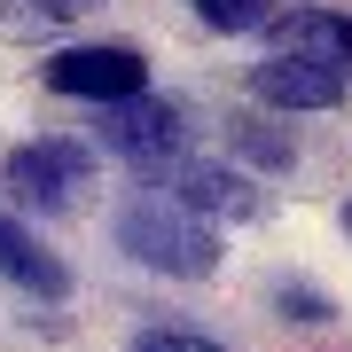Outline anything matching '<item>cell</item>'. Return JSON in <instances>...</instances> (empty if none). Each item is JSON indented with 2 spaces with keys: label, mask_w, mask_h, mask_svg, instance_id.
Returning a JSON list of instances; mask_svg holds the SVG:
<instances>
[{
  "label": "cell",
  "mask_w": 352,
  "mask_h": 352,
  "mask_svg": "<svg viewBox=\"0 0 352 352\" xmlns=\"http://www.w3.org/2000/svg\"><path fill=\"white\" fill-rule=\"evenodd\" d=\"M352 78L329 71V63H305V55H266V63L251 71V94L266 102V110H337Z\"/></svg>",
  "instance_id": "obj_5"
},
{
  "label": "cell",
  "mask_w": 352,
  "mask_h": 352,
  "mask_svg": "<svg viewBox=\"0 0 352 352\" xmlns=\"http://www.w3.org/2000/svg\"><path fill=\"white\" fill-rule=\"evenodd\" d=\"M94 133H102V149H110L118 164H133L141 180L180 173V164H188V110H180V102H164V94L110 102V110L94 118Z\"/></svg>",
  "instance_id": "obj_3"
},
{
  "label": "cell",
  "mask_w": 352,
  "mask_h": 352,
  "mask_svg": "<svg viewBox=\"0 0 352 352\" xmlns=\"http://www.w3.org/2000/svg\"><path fill=\"white\" fill-rule=\"evenodd\" d=\"M0 282H16V289H24V298H39V305L71 298V266L55 258L32 227H16V212H0Z\"/></svg>",
  "instance_id": "obj_6"
},
{
  "label": "cell",
  "mask_w": 352,
  "mask_h": 352,
  "mask_svg": "<svg viewBox=\"0 0 352 352\" xmlns=\"http://www.w3.org/2000/svg\"><path fill=\"white\" fill-rule=\"evenodd\" d=\"M188 8H196L212 32H266V24H274L266 0H188Z\"/></svg>",
  "instance_id": "obj_9"
},
{
  "label": "cell",
  "mask_w": 352,
  "mask_h": 352,
  "mask_svg": "<svg viewBox=\"0 0 352 352\" xmlns=\"http://www.w3.org/2000/svg\"><path fill=\"white\" fill-rule=\"evenodd\" d=\"M0 188L16 196V212H78L94 188V149L71 133H47V141H24L0 164Z\"/></svg>",
  "instance_id": "obj_2"
},
{
  "label": "cell",
  "mask_w": 352,
  "mask_h": 352,
  "mask_svg": "<svg viewBox=\"0 0 352 352\" xmlns=\"http://www.w3.org/2000/svg\"><path fill=\"white\" fill-rule=\"evenodd\" d=\"M47 94H71V102H141L149 94V63L141 47H118V39H94V47H63L47 55Z\"/></svg>",
  "instance_id": "obj_4"
},
{
  "label": "cell",
  "mask_w": 352,
  "mask_h": 352,
  "mask_svg": "<svg viewBox=\"0 0 352 352\" xmlns=\"http://www.w3.org/2000/svg\"><path fill=\"white\" fill-rule=\"evenodd\" d=\"M126 352H227V344L196 337V329H141V337H133Z\"/></svg>",
  "instance_id": "obj_11"
},
{
  "label": "cell",
  "mask_w": 352,
  "mask_h": 352,
  "mask_svg": "<svg viewBox=\"0 0 352 352\" xmlns=\"http://www.w3.org/2000/svg\"><path fill=\"white\" fill-rule=\"evenodd\" d=\"M344 235H352V204H344Z\"/></svg>",
  "instance_id": "obj_14"
},
{
  "label": "cell",
  "mask_w": 352,
  "mask_h": 352,
  "mask_svg": "<svg viewBox=\"0 0 352 352\" xmlns=\"http://www.w3.org/2000/svg\"><path fill=\"white\" fill-rule=\"evenodd\" d=\"M274 305H282V314L298 321V329L329 321V298H321V289H305V282H282V289H274Z\"/></svg>",
  "instance_id": "obj_12"
},
{
  "label": "cell",
  "mask_w": 352,
  "mask_h": 352,
  "mask_svg": "<svg viewBox=\"0 0 352 352\" xmlns=\"http://www.w3.org/2000/svg\"><path fill=\"white\" fill-rule=\"evenodd\" d=\"M227 133H235V149L251 157V164H266V173H289V141H282L274 126H258V118H235Z\"/></svg>",
  "instance_id": "obj_10"
},
{
  "label": "cell",
  "mask_w": 352,
  "mask_h": 352,
  "mask_svg": "<svg viewBox=\"0 0 352 352\" xmlns=\"http://www.w3.org/2000/svg\"><path fill=\"white\" fill-rule=\"evenodd\" d=\"M118 251L149 274H173V282H212L219 274V235L212 219L180 212L173 196H133L118 212Z\"/></svg>",
  "instance_id": "obj_1"
},
{
  "label": "cell",
  "mask_w": 352,
  "mask_h": 352,
  "mask_svg": "<svg viewBox=\"0 0 352 352\" xmlns=\"http://www.w3.org/2000/svg\"><path fill=\"white\" fill-rule=\"evenodd\" d=\"M87 8H102V0H32V16H87Z\"/></svg>",
  "instance_id": "obj_13"
},
{
  "label": "cell",
  "mask_w": 352,
  "mask_h": 352,
  "mask_svg": "<svg viewBox=\"0 0 352 352\" xmlns=\"http://www.w3.org/2000/svg\"><path fill=\"white\" fill-rule=\"evenodd\" d=\"M266 32H274V55H305V63H329V71L352 78V16H337V8H289Z\"/></svg>",
  "instance_id": "obj_7"
},
{
  "label": "cell",
  "mask_w": 352,
  "mask_h": 352,
  "mask_svg": "<svg viewBox=\"0 0 352 352\" xmlns=\"http://www.w3.org/2000/svg\"><path fill=\"white\" fill-rule=\"evenodd\" d=\"M173 204L196 219H258V188L243 173H227V164H180Z\"/></svg>",
  "instance_id": "obj_8"
}]
</instances>
